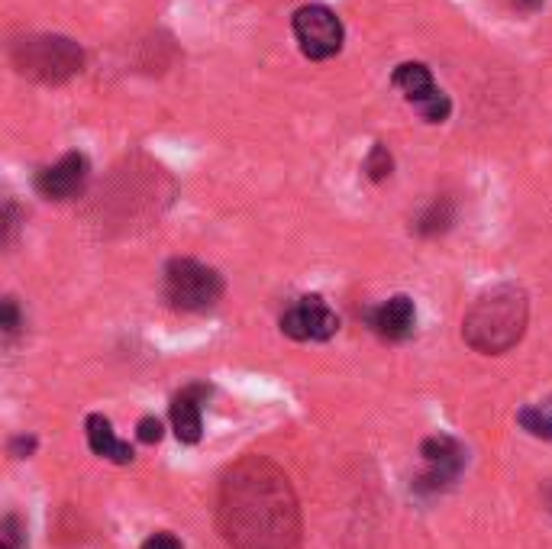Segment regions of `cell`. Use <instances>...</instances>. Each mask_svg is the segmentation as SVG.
<instances>
[{"instance_id": "9a60e30c", "label": "cell", "mask_w": 552, "mask_h": 549, "mask_svg": "<svg viewBox=\"0 0 552 549\" xmlns=\"http://www.w3.org/2000/svg\"><path fill=\"white\" fill-rule=\"evenodd\" d=\"M391 168H394L391 152H388L385 146H381V143H375L372 152H368V159H365V172H368V178H372V181H385V178H391Z\"/></svg>"}, {"instance_id": "52a82bcc", "label": "cell", "mask_w": 552, "mask_h": 549, "mask_svg": "<svg viewBox=\"0 0 552 549\" xmlns=\"http://www.w3.org/2000/svg\"><path fill=\"white\" fill-rule=\"evenodd\" d=\"M420 456L427 469H423L414 482L417 495H440V491H446L456 482L465 466V449L459 440H452V436H430V440H423Z\"/></svg>"}, {"instance_id": "8fae6325", "label": "cell", "mask_w": 552, "mask_h": 549, "mask_svg": "<svg viewBox=\"0 0 552 549\" xmlns=\"http://www.w3.org/2000/svg\"><path fill=\"white\" fill-rule=\"evenodd\" d=\"M210 388L207 385H188L181 394H175L172 401V427L181 443H197L201 440V407L207 401Z\"/></svg>"}, {"instance_id": "d6986e66", "label": "cell", "mask_w": 552, "mask_h": 549, "mask_svg": "<svg viewBox=\"0 0 552 549\" xmlns=\"http://www.w3.org/2000/svg\"><path fill=\"white\" fill-rule=\"evenodd\" d=\"M143 549H184V546H181V540L175 537V533L162 530V533H152V537L143 543Z\"/></svg>"}, {"instance_id": "e0dca14e", "label": "cell", "mask_w": 552, "mask_h": 549, "mask_svg": "<svg viewBox=\"0 0 552 549\" xmlns=\"http://www.w3.org/2000/svg\"><path fill=\"white\" fill-rule=\"evenodd\" d=\"M136 436H139V443H159L162 440V424L155 417H143L139 420V427H136Z\"/></svg>"}, {"instance_id": "7c38bea8", "label": "cell", "mask_w": 552, "mask_h": 549, "mask_svg": "<svg viewBox=\"0 0 552 549\" xmlns=\"http://www.w3.org/2000/svg\"><path fill=\"white\" fill-rule=\"evenodd\" d=\"M88 446L94 449L101 459H110V462H120V466H126V462H133V446L117 440V433H113L110 420L104 414H91L88 417Z\"/></svg>"}, {"instance_id": "ac0fdd59", "label": "cell", "mask_w": 552, "mask_h": 549, "mask_svg": "<svg viewBox=\"0 0 552 549\" xmlns=\"http://www.w3.org/2000/svg\"><path fill=\"white\" fill-rule=\"evenodd\" d=\"M17 227H20V210L13 201L4 204V246L13 243V236H17Z\"/></svg>"}, {"instance_id": "30bf717a", "label": "cell", "mask_w": 552, "mask_h": 549, "mask_svg": "<svg viewBox=\"0 0 552 549\" xmlns=\"http://www.w3.org/2000/svg\"><path fill=\"white\" fill-rule=\"evenodd\" d=\"M368 327L372 333H378L381 340H407L410 333H414V323H417V311H414V301L407 298V294H394L385 304L372 307V311L365 314Z\"/></svg>"}, {"instance_id": "5b68a950", "label": "cell", "mask_w": 552, "mask_h": 549, "mask_svg": "<svg viewBox=\"0 0 552 549\" xmlns=\"http://www.w3.org/2000/svg\"><path fill=\"white\" fill-rule=\"evenodd\" d=\"M291 30L301 52L307 55L310 62H327L333 55H339L346 42V30H343V20L336 17L330 7L323 4H307V7H297L294 17H291Z\"/></svg>"}, {"instance_id": "6da1fadb", "label": "cell", "mask_w": 552, "mask_h": 549, "mask_svg": "<svg viewBox=\"0 0 552 549\" xmlns=\"http://www.w3.org/2000/svg\"><path fill=\"white\" fill-rule=\"evenodd\" d=\"M220 530L233 549H297L301 511L288 475L262 456L239 462L220 488Z\"/></svg>"}, {"instance_id": "44dd1931", "label": "cell", "mask_w": 552, "mask_h": 549, "mask_svg": "<svg viewBox=\"0 0 552 549\" xmlns=\"http://www.w3.org/2000/svg\"><path fill=\"white\" fill-rule=\"evenodd\" d=\"M511 4H514L520 13H536V10H540V7L546 4V0H511Z\"/></svg>"}, {"instance_id": "4fadbf2b", "label": "cell", "mask_w": 552, "mask_h": 549, "mask_svg": "<svg viewBox=\"0 0 552 549\" xmlns=\"http://www.w3.org/2000/svg\"><path fill=\"white\" fill-rule=\"evenodd\" d=\"M449 223H452V204L446 201V197H443V201L436 197V201L417 217L414 230H417L420 236H436V233L449 230Z\"/></svg>"}, {"instance_id": "277c9868", "label": "cell", "mask_w": 552, "mask_h": 549, "mask_svg": "<svg viewBox=\"0 0 552 549\" xmlns=\"http://www.w3.org/2000/svg\"><path fill=\"white\" fill-rule=\"evenodd\" d=\"M223 294V278L204 262L175 259L165 269V301L181 314L210 311Z\"/></svg>"}, {"instance_id": "ba28073f", "label": "cell", "mask_w": 552, "mask_h": 549, "mask_svg": "<svg viewBox=\"0 0 552 549\" xmlns=\"http://www.w3.org/2000/svg\"><path fill=\"white\" fill-rule=\"evenodd\" d=\"M339 330V317L320 294H307L297 304H291L281 317V333L297 343H323Z\"/></svg>"}, {"instance_id": "9c48e42d", "label": "cell", "mask_w": 552, "mask_h": 549, "mask_svg": "<svg viewBox=\"0 0 552 549\" xmlns=\"http://www.w3.org/2000/svg\"><path fill=\"white\" fill-rule=\"evenodd\" d=\"M88 175H91L88 156H84V152H65L59 162L39 168L36 191L46 197V201H68V197L81 194Z\"/></svg>"}, {"instance_id": "5bb4252c", "label": "cell", "mask_w": 552, "mask_h": 549, "mask_svg": "<svg viewBox=\"0 0 552 549\" xmlns=\"http://www.w3.org/2000/svg\"><path fill=\"white\" fill-rule=\"evenodd\" d=\"M517 420L530 436H536V440H552V404L523 407V411L517 414Z\"/></svg>"}, {"instance_id": "8992f818", "label": "cell", "mask_w": 552, "mask_h": 549, "mask_svg": "<svg viewBox=\"0 0 552 549\" xmlns=\"http://www.w3.org/2000/svg\"><path fill=\"white\" fill-rule=\"evenodd\" d=\"M391 84L398 88L410 104H414L417 114L427 123H443L452 114V101L436 88V81L430 75V68L423 62H401L394 68Z\"/></svg>"}, {"instance_id": "3957f363", "label": "cell", "mask_w": 552, "mask_h": 549, "mask_svg": "<svg viewBox=\"0 0 552 549\" xmlns=\"http://www.w3.org/2000/svg\"><path fill=\"white\" fill-rule=\"evenodd\" d=\"M10 59L17 65V72L26 78L42 84H62L81 72L84 52L78 42L65 36H30L13 42Z\"/></svg>"}, {"instance_id": "2e32d148", "label": "cell", "mask_w": 552, "mask_h": 549, "mask_svg": "<svg viewBox=\"0 0 552 549\" xmlns=\"http://www.w3.org/2000/svg\"><path fill=\"white\" fill-rule=\"evenodd\" d=\"M0 327H4L7 336H13L23 327L20 307H17V301H13V298H4V304H0Z\"/></svg>"}, {"instance_id": "7402d4cb", "label": "cell", "mask_w": 552, "mask_h": 549, "mask_svg": "<svg viewBox=\"0 0 552 549\" xmlns=\"http://www.w3.org/2000/svg\"><path fill=\"white\" fill-rule=\"evenodd\" d=\"M546 504H549V511H552V488L546 491Z\"/></svg>"}, {"instance_id": "ffe728a7", "label": "cell", "mask_w": 552, "mask_h": 549, "mask_svg": "<svg viewBox=\"0 0 552 549\" xmlns=\"http://www.w3.org/2000/svg\"><path fill=\"white\" fill-rule=\"evenodd\" d=\"M33 449H36V440H33V436H30V440H26V436H17V440H13V443H10V453H13V456H17V459H23V456H30V453H33Z\"/></svg>"}, {"instance_id": "7a4b0ae2", "label": "cell", "mask_w": 552, "mask_h": 549, "mask_svg": "<svg viewBox=\"0 0 552 549\" xmlns=\"http://www.w3.org/2000/svg\"><path fill=\"white\" fill-rule=\"evenodd\" d=\"M527 317V291L517 285H498L472 304V311L462 320V336L475 353L501 356L520 343Z\"/></svg>"}]
</instances>
